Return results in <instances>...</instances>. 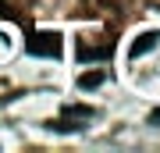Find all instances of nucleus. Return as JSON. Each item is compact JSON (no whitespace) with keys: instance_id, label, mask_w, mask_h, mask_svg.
Segmentation results:
<instances>
[{"instance_id":"obj_1","label":"nucleus","mask_w":160,"mask_h":153,"mask_svg":"<svg viewBox=\"0 0 160 153\" xmlns=\"http://www.w3.org/2000/svg\"><path fill=\"white\" fill-rule=\"evenodd\" d=\"M25 50L32 57H61V36L57 32H32L25 39Z\"/></svg>"},{"instance_id":"obj_2","label":"nucleus","mask_w":160,"mask_h":153,"mask_svg":"<svg viewBox=\"0 0 160 153\" xmlns=\"http://www.w3.org/2000/svg\"><path fill=\"white\" fill-rule=\"evenodd\" d=\"M153 46H160V32H157V28H149V32L135 36V43H132V57H142V54L153 50Z\"/></svg>"},{"instance_id":"obj_3","label":"nucleus","mask_w":160,"mask_h":153,"mask_svg":"<svg viewBox=\"0 0 160 153\" xmlns=\"http://www.w3.org/2000/svg\"><path fill=\"white\" fill-rule=\"evenodd\" d=\"M110 50H114V39L103 43V46H86V43H78V61H103V57H110Z\"/></svg>"},{"instance_id":"obj_4","label":"nucleus","mask_w":160,"mask_h":153,"mask_svg":"<svg viewBox=\"0 0 160 153\" xmlns=\"http://www.w3.org/2000/svg\"><path fill=\"white\" fill-rule=\"evenodd\" d=\"M107 82V71L103 68H92V71H82L78 75V89H100Z\"/></svg>"},{"instance_id":"obj_5","label":"nucleus","mask_w":160,"mask_h":153,"mask_svg":"<svg viewBox=\"0 0 160 153\" xmlns=\"http://www.w3.org/2000/svg\"><path fill=\"white\" fill-rule=\"evenodd\" d=\"M68 118H92V110L82 107V103H75V107H68Z\"/></svg>"},{"instance_id":"obj_6","label":"nucleus","mask_w":160,"mask_h":153,"mask_svg":"<svg viewBox=\"0 0 160 153\" xmlns=\"http://www.w3.org/2000/svg\"><path fill=\"white\" fill-rule=\"evenodd\" d=\"M149 125H160V107H157L153 114H149Z\"/></svg>"},{"instance_id":"obj_7","label":"nucleus","mask_w":160,"mask_h":153,"mask_svg":"<svg viewBox=\"0 0 160 153\" xmlns=\"http://www.w3.org/2000/svg\"><path fill=\"white\" fill-rule=\"evenodd\" d=\"M0 18H7V7H4V0H0Z\"/></svg>"}]
</instances>
